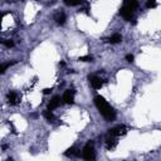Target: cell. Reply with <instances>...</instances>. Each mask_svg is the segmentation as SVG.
<instances>
[{
	"mask_svg": "<svg viewBox=\"0 0 161 161\" xmlns=\"http://www.w3.org/2000/svg\"><path fill=\"white\" fill-rule=\"evenodd\" d=\"M94 105L98 108L100 113L103 116L107 121H113L116 119V112L113 110V107H111L110 103L102 97V96H96L94 97Z\"/></svg>",
	"mask_w": 161,
	"mask_h": 161,
	"instance_id": "cell-1",
	"label": "cell"
},
{
	"mask_svg": "<svg viewBox=\"0 0 161 161\" xmlns=\"http://www.w3.org/2000/svg\"><path fill=\"white\" fill-rule=\"evenodd\" d=\"M137 7H138V3L136 1V0H126V1H123V5H122V8L120 10V14L126 20L130 21L132 19L133 12L136 10Z\"/></svg>",
	"mask_w": 161,
	"mask_h": 161,
	"instance_id": "cell-2",
	"label": "cell"
},
{
	"mask_svg": "<svg viewBox=\"0 0 161 161\" xmlns=\"http://www.w3.org/2000/svg\"><path fill=\"white\" fill-rule=\"evenodd\" d=\"M82 156L84 160L87 161H93L96 157V152H94V147H93V142L92 141H88L86 143V146L83 147V152H82Z\"/></svg>",
	"mask_w": 161,
	"mask_h": 161,
	"instance_id": "cell-3",
	"label": "cell"
},
{
	"mask_svg": "<svg viewBox=\"0 0 161 161\" xmlns=\"http://www.w3.org/2000/svg\"><path fill=\"white\" fill-rule=\"evenodd\" d=\"M125 133H126V127L123 126V125L116 126V127L110 128V130H108V136L110 137H117V136L125 135Z\"/></svg>",
	"mask_w": 161,
	"mask_h": 161,
	"instance_id": "cell-4",
	"label": "cell"
},
{
	"mask_svg": "<svg viewBox=\"0 0 161 161\" xmlns=\"http://www.w3.org/2000/svg\"><path fill=\"white\" fill-rule=\"evenodd\" d=\"M7 97H8V103L10 106H17L20 102V96L15 92V91H10Z\"/></svg>",
	"mask_w": 161,
	"mask_h": 161,
	"instance_id": "cell-5",
	"label": "cell"
},
{
	"mask_svg": "<svg viewBox=\"0 0 161 161\" xmlns=\"http://www.w3.org/2000/svg\"><path fill=\"white\" fill-rule=\"evenodd\" d=\"M63 101L67 105H72L74 102V91L73 89H67L63 94Z\"/></svg>",
	"mask_w": 161,
	"mask_h": 161,
	"instance_id": "cell-6",
	"label": "cell"
},
{
	"mask_svg": "<svg viewBox=\"0 0 161 161\" xmlns=\"http://www.w3.org/2000/svg\"><path fill=\"white\" fill-rule=\"evenodd\" d=\"M88 79H89L91 86H92L94 89H100L102 87V84H103V83H102V79L98 78L97 76H89Z\"/></svg>",
	"mask_w": 161,
	"mask_h": 161,
	"instance_id": "cell-7",
	"label": "cell"
},
{
	"mask_svg": "<svg viewBox=\"0 0 161 161\" xmlns=\"http://www.w3.org/2000/svg\"><path fill=\"white\" fill-rule=\"evenodd\" d=\"M59 105H61V97H59V96H54V97L50 100L49 103H48V110L53 111L54 108H57Z\"/></svg>",
	"mask_w": 161,
	"mask_h": 161,
	"instance_id": "cell-8",
	"label": "cell"
},
{
	"mask_svg": "<svg viewBox=\"0 0 161 161\" xmlns=\"http://www.w3.org/2000/svg\"><path fill=\"white\" fill-rule=\"evenodd\" d=\"M117 146V140L113 137H108L107 138V141H106V147L108 149V150H113L115 147Z\"/></svg>",
	"mask_w": 161,
	"mask_h": 161,
	"instance_id": "cell-9",
	"label": "cell"
},
{
	"mask_svg": "<svg viewBox=\"0 0 161 161\" xmlns=\"http://www.w3.org/2000/svg\"><path fill=\"white\" fill-rule=\"evenodd\" d=\"M64 155H66L67 157H72V156H78L79 155V152H78V150L74 147V146H72V147H69V149H67V151L64 152Z\"/></svg>",
	"mask_w": 161,
	"mask_h": 161,
	"instance_id": "cell-10",
	"label": "cell"
},
{
	"mask_svg": "<svg viewBox=\"0 0 161 161\" xmlns=\"http://www.w3.org/2000/svg\"><path fill=\"white\" fill-rule=\"evenodd\" d=\"M66 14L64 13H58L57 15H56V23L58 24V25H63L64 23H66Z\"/></svg>",
	"mask_w": 161,
	"mask_h": 161,
	"instance_id": "cell-11",
	"label": "cell"
},
{
	"mask_svg": "<svg viewBox=\"0 0 161 161\" xmlns=\"http://www.w3.org/2000/svg\"><path fill=\"white\" fill-rule=\"evenodd\" d=\"M121 40H122V37L119 33H115L113 35H111V38L108 39V42L111 43V44H117V43H120Z\"/></svg>",
	"mask_w": 161,
	"mask_h": 161,
	"instance_id": "cell-12",
	"label": "cell"
},
{
	"mask_svg": "<svg viewBox=\"0 0 161 161\" xmlns=\"http://www.w3.org/2000/svg\"><path fill=\"white\" fill-rule=\"evenodd\" d=\"M43 116H44V119L47 120V121H49V122H52V121H54V115L52 113V111H49V110H47V111H44L43 112Z\"/></svg>",
	"mask_w": 161,
	"mask_h": 161,
	"instance_id": "cell-13",
	"label": "cell"
},
{
	"mask_svg": "<svg viewBox=\"0 0 161 161\" xmlns=\"http://www.w3.org/2000/svg\"><path fill=\"white\" fill-rule=\"evenodd\" d=\"M13 64H15V61H14V62H9V63H5V64H3V66L0 67V72L4 73L5 71H7V68H9L10 66H13Z\"/></svg>",
	"mask_w": 161,
	"mask_h": 161,
	"instance_id": "cell-14",
	"label": "cell"
},
{
	"mask_svg": "<svg viewBox=\"0 0 161 161\" xmlns=\"http://www.w3.org/2000/svg\"><path fill=\"white\" fill-rule=\"evenodd\" d=\"M3 44L7 47V48H13L14 47V42L10 40V39H4L3 40Z\"/></svg>",
	"mask_w": 161,
	"mask_h": 161,
	"instance_id": "cell-15",
	"label": "cell"
},
{
	"mask_svg": "<svg viewBox=\"0 0 161 161\" xmlns=\"http://www.w3.org/2000/svg\"><path fill=\"white\" fill-rule=\"evenodd\" d=\"M66 3L67 5H69V7H77V5H82L83 1H69V0H66Z\"/></svg>",
	"mask_w": 161,
	"mask_h": 161,
	"instance_id": "cell-16",
	"label": "cell"
},
{
	"mask_svg": "<svg viewBox=\"0 0 161 161\" xmlns=\"http://www.w3.org/2000/svg\"><path fill=\"white\" fill-rule=\"evenodd\" d=\"M79 61H82V62H93V58L91 56H83V57H79Z\"/></svg>",
	"mask_w": 161,
	"mask_h": 161,
	"instance_id": "cell-17",
	"label": "cell"
},
{
	"mask_svg": "<svg viewBox=\"0 0 161 161\" xmlns=\"http://www.w3.org/2000/svg\"><path fill=\"white\" fill-rule=\"evenodd\" d=\"M146 7L147 8H156L157 7V3L154 1V0H149V1L146 3Z\"/></svg>",
	"mask_w": 161,
	"mask_h": 161,
	"instance_id": "cell-18",
	"label": "cell"
},
{
	"mask_svg": "<svg viewBox=\"0 0 161 161\" xmlns=\"http://www.w3.org/2000/svg\"><path fill=\"white\" fill-rule=\"evenodd\" d=\"M133 58H135V57H133L132 54H126V61H127V62L132 63V62H133Z\"/></svg>",
	"mask_w": 161,
	"mask_h": 161,
	"instance_id": "cell-19",
	"label": "cell"
},
{
	"mask_svg": "<svg viewBox=\"0 0 161 161\" xmlns=\"http://www.w3.org/2000/svg\"><path fill=\"white\" fill-rule=\"evenodd\" d=\"M52 92V88H44V89H43V93H44V94H49Z\"/></svg>",
	"mask_w": 161,
	"mask_h": 161,
	"instance_id": "cell-20",
	"label": "cell"
},
{
	"mask_svg": "<svg viewBox=\"0 0 161 161\" xmlns=\"http://www.w3.org/2000/svg\"><path fill=\"white\" fill-rule=\"evenodd\" d=\"M59 66H61V67H64V66H66V63H64V62H61V63H59Z\"/></svg>",
	"mask_w": 161,
	"mask_h": 161,
	"instance_id": "cell-21",
	"label": "cell"
},
{
	"mask_svg": "<svg viewBox=\"0 0 161 161\" xmlns=\"http://www.w3.org/2000/svg\"><path fill=\"white\" fill-rule=\"evenodd\" d=\"M8 161H14V160L13 159H8Z\"/></svg>",
	"mask_w": 161,
	"mask_h": 161,
	"instance_id": "cell-22",
	"label": "cell"
}]
</instances>
